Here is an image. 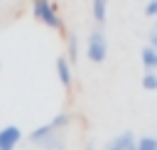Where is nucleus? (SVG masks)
<instances>
[{"label":"nucleus","mask_w":157,"mask_h":150,"mask_svg":"<svg viewBox=\"0 0 157 150\" xmlns=\"http://www.w3.org/2000/svg\"><path fill=\"white\" fill-rule=\"evenodd\" d=\"M140 59H142L145 69H157V47H155V44H147V47L140 52Z\"/></svg>","instance_id":"obj_7"},{"label":"nucleus","mask_w":157,"mask_h":150,"mask_svg":"<svg viewBox=\"0 0 157 150\" xmlns=\"http://www.w3.org/2000/svg\"><path fill=\"white\" fill-rule=\"evenodd\" d=\"M56 74L64 89H71V69H69V59H56Z\"/></svg>","instance_id":"obj_6"},{"label":"nucleus","mask_w":157,"mask_h":150,"mask_svg":"<svg viewBox=\"0 0 157 150\" xmlns=\"http://www.w3.org/2000/svg\"><path fill=\"white\" fill-rule=\"evenodd\" d=\"M150 44H155L157 47V22L152 25V30H150Z\"/></svg>","instance_id":"obj_13"},{"label":"nucleus","mask_w":157,"mask_h":150,"mask_svg":"<svg viewBox=\"0 0 157 150\" xmlns=\"http://www.w3.org/2000/svg\"><path fill=\"white\" fill-rule=\"evenodd\" d=\"M142 89L157 91V74H155V69H147V74L142 76Z\"/></svg>","instance_id":"obj_9"},{"label":"nucleus","mask_w":157,"mask_h":150,"mask_svg":"<svg viewBox=\"0 0 157 150\" xmlns=\"http://www.w3.org/2000/svg\"><path fill=\"white\" fill-rule=\"evenodd\" d=\"M135 145H137V140L132 138V133H130V130L120 133V135H118V138L110 143V148H113V150H132Z\"/></svg>","instance_id":"obj_5"},{"label":"nucleus","mask_w":157,"mask_h":150,"mask_svg":"<svg viewBox=\"0 0 157 150\" xmlns=\"http://www.w3.org/2000/svg\"><path fill=\"white\" fill-rule=\"evenodd\" d=\"M137 150H157V138H152V135H145V138H140L137 140V145H135Z\"/></svg>","instance_id":"obj_10"},{"label":"nucleus","mask_w":157,"mask_h":150,"mask_svg":"<svg viewBox=\"0 0 157 150\" xmlns=\"http://www.w3.org/2000/svg\"><path fill=\"white\" fill-rule=\"evenodd\" d=\"M145 15H147V17H157V0H150V2L145 5Z\"/></svg>","instance_id":"obj_12"},{"label":"nucleus","mask_w":157,"mask_h":150,"mask_svg":"<svg viewBox=\"0 0 157 150\" xmlns=\"http://www.w3.org/2000/svg\"><path fill=\"white\" fill-rule=\"evenodd\" d=\"M66 123H69V113H59L54 120H49V123L34 128V130L29 133V140L37 143V145H44V148H59L61 140H54V135H56L59 128H64Z\"/></svg>","instance_id":"obj_1"},{"label":"nucleus","mask_w":157,"mask_h":150,"mask_svg":"<svg viewBox=\"0 0 157 150\" xmlns=\"http://www.w3.org/2000/svg\"><path fill=\"white\" fill-rule=\"evenodd\" d=\"M86 54H88V59L96 61V64L105 61V57H108V42H105V34H103V32H91V34H88Z\"/></svg>","instance_id":"obj_3"},{"label":"nucleus","mask_w":157,"mask_h":150,"mask_svg":"<svg viewBox=\"0 0 157 150\" xmlns=\"http://www.w3.org/2000/svg\"><path fill=\"white\" fill-rule=\"evenodd\" d=\"M78 57V39L76 34H69V61H76Z\"/></svg>","instance_id":"obj_11"},{"label":"nucleus","mask_w":157,"mask_h":150,"mask_svg":"<svg viewBox=\"0 0 157 150\" xmlns=\"http://www.w3.org/2000/svg\"><path fill=\"white\" fill-rule=\"evenodd\" d=\"M91 7H93V20L98 25H103L105 22V15H108V0H93Z\"/></svg>","instance_id":"obj_8"},{"label":"nucleus","mask_w":157,"mask_h":150,"mask_svg":"<svg viewBox=\"0 0 157 150\" xmlns=\"http://www.w3.org/2000/svg\"><path fill=\"white\" fill-rule=\"evenodd\" d=\"M32 15H34L42 25H47V27H52V30H61V27H64V25H61V17L56 15V10H54V5H52L49 0H34Z\"/></svg>","instance_id":"obj_2"},{"label":"nucleus","mask_w":157,"mask_h":150,"mask_svg":"<svg viewBox=\"0 0 157 150\" xmlns=\"http://www.w3.org/2000/svg\"><path fill=\"white\" fill-rule=\"evenodd\" d=\"M22 140V130L17 125H5L0 128V150H12Z\"/></svg>","instance_id":"obj_4"}]
</instances>
